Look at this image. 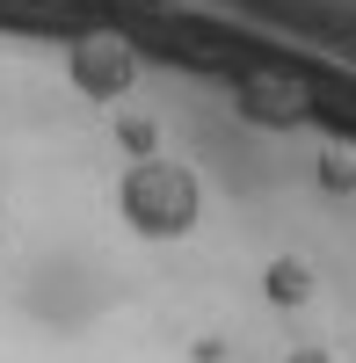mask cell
Segmentation results:
<instances>
[{
    "label": "cell",
    "mask_w": 356,
    "mask_h": 363,
    "mask_svg": "<svg viewBox=\"0 0 356 363\" xmlns=\"http://www.w3.org/2000/svg\"><path fill=\"white\" fill-rule=\"evenodd\" d=\"M262 291H269V306H306L313 298V269L299 255H277L269 269H262Z\"/></svg>",
    "instance_id": "277c9868"
},
{
    "label": "cell",
    "mask_w": 356,
    "mask_h": 363,
    "mask_svg": "<svg viewBox=\"0 0 356 363\" xmlns=\"http://www.w3.org/2000/svg\"><path fill=\"white\" fill-rule=\"evenodd\" d=\"M116 211H124V225L145 233V240H182L196 218H204V182L196 167L182 160H131L124 182H116Z\"/></svg>",
    "instance_id": "6da1fadb"
},
{
    "label": "cell",
    "mask_w": 356,
    "mask_h": 363,
    "mask_svg": "<svg viewBox=\"0 0 356 363\" xmlns=\"http://www.w3.org/2000/svg\"><path fill=\"white\" fill-rule=\"evenodd\" d=\"M306 109V87L299 80H277V73H255L240 87V116H255V124H299Z\"/></svg>",
    "instance_id": "3957f363"
},
{
    "label": "cell",
    "mask_w": 356,
    "mask_h": 363,
    "mask_svg": "<svg viewBox=\"0 0 356 363\" xmlns=\"http://www.w3.org/2000/svg\"><path fill=\"white\" fill-rule=\"evenodd\" d=\"M284 363H335V356H328V349H320V342H299V349H291Z\"/></svg>",
    "instance_id": "52a82bcc"
},
{
    "label": "cell",
    "mask_w": 356,
    "mask_h": 363,
    "mask_svg": "<svg viewBox=\"0 0 356 363\" xmlns=\"http://www.w3.org/2000/svg\"><path fill=\"white\" fill-rule=\"evenodd\" d=\"M73 87L80 95H95V102H116V95H131V80H138V58L124 51V44H109V37H87V44H73Z\"/></svg>",
    "instance_id": "7a4b0ae2"
},
{
    "label": "cell",
    "mask_w": 356,
    "mask_h": 363,
    "mask_svg": "<svg viewBox=\"0 0 356 363\" xmlns=\"http://www.w3.org/2000/svg\"><path fill=\"white\" fill-rule=\"evenodd\" d=\"M349 182H356L349 160H320V189H349Z\"/></svg>",
    "instance_id": "8992f818"
},
{
    "label": "cell",
    "mask_w": 356,
    "mask_h": 363,
    "mask_svg": "<svg viewBox=\"0 0 356 363\" xmlns=\"http://www.w3.org/2000/svg\"><path fill=\"white\" fill-rule=\"evenodd\" d=\"M116 138H124L138 160H153V124H145V116H116Z\"/></svg>",
    "instance_id": "5b68a950"
}]
</instances>
